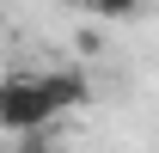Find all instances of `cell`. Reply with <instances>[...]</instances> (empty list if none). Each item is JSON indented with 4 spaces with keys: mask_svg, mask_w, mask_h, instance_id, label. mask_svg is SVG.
I'll list each match as a JSON object with an SVG mask.
<instances>
[{
    "mask_svg": "<svg viewBox=\"0 0 159 153\" xmlns=\"http://www.w3.org/2000/svg\"><path fill=\"white\" fill-rule=\"evenodd\" d=\"M43 86H49L55 116L80 110V104H92V80H86V67H43Z\"/></svg>",
    "mask_w": 159,
    "mask_h": 153,
    "instance_id": "7a4b0ae2",
    "label": "cell"
},
{
    "mask_svg": "<svg viewBox=\"0 0 159 153\" xmlns=\"http://www.w3.org/2000/svg\"><path fill=\"white\" fill-rule=\"evenodd\" d=\"M92 19H104V25H135L141 12H147V0H80Z\"/></svg>",
    "mask_w": 159,
    "mask_h": 153,
    "instance_id": "3957f363",
    "label": "cell"
},
{
    "mask_svg": "<svg viewBox=\"0 0 159 153\" xmlns=\"http://www.w3.org/2000/svg\"><path fill=\"white\" fill-rule=\"evenodd\" d=\"M43 123H55V104H49L43 74H6L0 80V129L6 135H31Z\"/></svg>",
    "mask_w": 159,
    "mask_h": 153,
    "instance_id": "6da1fadb",
    "label": "cell"
}]
</instances>
